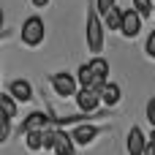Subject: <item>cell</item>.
<instances>
[{
	"instance_id": "5",
	"label": "cell",
	"mask_w": 155,
	"mask_h": 155,
	"mask_svg": "<svg viewBox=\"0 0 155 155\" xmlns=\"http://www.w3.org/2000/svg\"><path fill=\"white\" fill-rule=\"evenodd\" d=\"M8 95L16 101V104H25L33 98V84L27 79H11L8 82Z\"/></svg>"
},
{
	"instance_id": "11",
	"label": "cell",
	"mask_w": 155,
	"mask_h": 155,
	"mask_svg": "<svg viewBox=\"0 0 155 155\" xmlns=\"http://www.w3.org/2000/svg\"><path fill=\"white\" fill-rule=\"evenodd\" d=\"M49 117L44 114V112H33V114H27L25 117V123H22V131L27 134V131H46L49 128Z\"/></svg>"
},
{
	"instance_id": "12",
	"label": "cell",
	"mask_w": 155,
	"mask_h": 155,
	"mask_svg": "<svg viewBox=\"0 0 155 155\" xmlns=\"http://www.w3.org/2000/svg\"><path fill=\"white\" fill-rule=\"evenodd\" d=\"M87 65H90V71H93V76H95V79H101V82H106V79H109V63H106L104 57H93Z\"/></svg>"
},
{
	"instance_id": "17",
	"label": "cell",
	"mask_w": 155,
	"mask_h": 155,
	"mask_svg": "<svg viewBox=\"0 0 155 155\" xmlns=\"http://www.w3.org/2000/svg\"><path fill=\"white\" fill-rule=\"evenodd\" d=\"M8 136H11V117L0 109V142H5Z\"/></svg>"
},
{
	"instance_id": "26",
	"label": "cell",
	"mask_w": 155,
	"mask_h": 155,
	"mask_svg": "<svg viewBox=\"0 0 155 155\" xmlns=\"http://www.w3.org/2000/svg\"><path fill=\"white\" fill-rule=\"evenodd\" d=\"M153 3H155V0H153Z\"/></svg>"
},
{
	"instance_id": "15",
	"label": "cell",
	"mask_w": 155,
	"mask_h": 155,
	"mask_svg": "<svg viewBox=\"0 0 155 155\" xmlns=\"http://www.w3.org/2000/svg\"><path fill=\"white\" fill-rule=\"evenodd\" d=\"M0 109H3V112H5L11 120L16 117V101H14L8 93H0Z\"/></svg>"
},
{
	"instance_id": "8",
	"label": "cell",
	"mask_w": 155,
	"mask_h": 155,
	"mask_svg": "<svg viewBox=\"0 0 155 155\" xmlns=\"http://www.w3.org/2000/svg\"><path fill=\"white\" fill-rule=\"evenodd\" d=\"M52 153L54 155H76V144H74L71 134L54 128V147H52Z\"/></svg>"
},
{
	"instance_id": "25",
	"label": "cell",
	"mask_w": 155,
	"mask_h": 155,
	"mask_svg": "<svg viewBox=\"0 0 155 155\" xmlns=\"http://www.w3.org/2000/svg\"><path fill=\"white\" fill-rule=\"evenodd\" d=\"M153 16H155V3H153Z\"/></svg>"
},
{
	"instance_id": "2",
	"label": "cell",
	"mask_w": 155,
	"mask_h": 155,
	"mask_svg": "<svg viewBox=\"0 0 155 155\" xmlns=\"http://www.w3.org/2000/svg\"><path fill=\"white\" fill-rule=\"evenodd\" d=\"M44 35H46V25L41 16H27L25 25H22V41L27 46H38L44 44Z\"/></svg>"
},
{
	"instance_id": "24",
	"label": "cell",
	"mask_w": 155,
	"mask_h": 155,
	"mask_svg": "<svg viewBox=\"0 0 155 155\" xmlns=\"http://www.w3.org/2000/svg\"><path fill=\"white\" fill-rule=\"evenodd\" d=\"M3 19H5V16H3V8H0V30H3Z\"/></svg>"
},
{
	"instance_id": "4",
	"label": "cell",
	"mask_w": 155,
	"mask_h": 155,
	"mask_svg": "<svg viewBox=\"0 0 155 155\" xmlns=\"http://www.w3.org/2000/svg\"><path fill=\"white\" fill-rule=\"evenodd\" d=\"M74 98H76V109H79V112H87V114H93V112L101 106V93L87 90V87H79V93H76Z\"/></svg>"
},
{
	"instance_id": "16",
	"label": "cell",
	"mask_w": 155,
	"mask_h": 155,
	"mask_svg": "<svg viewBox=\"0 0 155 155\" xmlns=\"http://www.w3.org/2000/svg\"><path fill=\"white\" fill-rule=\"evenodd\" d=\"M134 11H136L142 19L153 16V0H134Z\"/></svg>"
},
{
	"instance_id": "14",
	"label": "cell",
	"mask_w": 155,
	"mask_h": 155,
	"mask_svg": "<svg viewBox=\"0 0 155 155\" xmlns=\"http://www.w3.org/2000/svg\"><path fill=\"white\" fill-rule=\"evenodd\" d=\"M25 144H27L30 153L44 150V136H41V131H27V134H25Z\"/></svg>"
},
{
	"instance_id": "10",
	"label": "cell",
	"mask_w": 155,
	"mask_h": 155,
	"mask_svg": "<svg viewBox=\"0 0 155 155\" xmlns=\"http://www.w3.org/2000/svg\"><path fill=\"white\" fill-rule=\"evenodd\" d=\"M123 101V87L117 82H106L104 90H101V104L104 106H117Z\"/></svg>"
},
{
	"instance_id": "23",
	"label": "cell",
	"mask_w": 155,
	"mask_h": 155,
	"mask_svg": "<svg viewBox=\"0 0 155 155\" xmlns=\"http://www.w3.org/2000/svg\"><path fill=\"white\" fill-rule=\"evenodd\" d=\"M147 142H150V144H155V131L150 134V139H147Z\"/></svg>"
},
{
	"instance_id": "21",
	"label": "cell",
	"mask_w": 155,
	"mask_h": 155,
	"mask_svg": "<svg viewBox=\"0 0 155 155\" xmlns=\"http://www.w3.org/2000/svg\"><path fill=\"white\" fill-rule=\"evenodd\" d=\"M30 3H33L35 8H44V5H49V0H30Z\"/></svg>"
},
{
	"instance_id": "18",
	"label": "cell",
	"mask_w": 155,
	"mask_h": 155,
	"mask_svg": "<svg viewBox=\"0 0 155 155\" xmlns=\"http://www.w3.org/2000/svg\"><path fill=\"white\" fill-rule=\"evenodd\" d=\"M114 5H117V0H95V11H98V14H104V16H106Z\"/></svg>"
},
{
	"instance_id": "22",
	"label": "cell",
	"mask_w": 155,
	"mask_h": 155,
	"mask_svg": "<svg viewBox=\"0 0 155 155\" xmlns=\"http://www.w3.org/2000/svg\"><path fill=\"white\" fill-rule=\"evenodd\" d=\"M144 155H155V144H150V142H147V147H144Z\"/></svg>"
},
{
	"instance_id": "13",
	"label": "cell",
	"mask_w": 155,
	"mask_h": 155,
	"mask_svg": "<svg viewBox=\"0 0 155 155\" xmlns=\"http://www.w3.org/2000/svg\"><path fill=\"white\" fill-rule=\"evenodd\" d=\"M120 25H123V8L114 5V8L104 16V27H106V30H120Z\"/></svg>"
},
{
	"instance_id": "20",
	"label": "cell",
	"mask_w": 155,
	"mask_h": 155,
	"mask_svg": "<svg viewBox=\"0 0 155 155\" xmlns=\"http://www.w3.org/2000/svg\"><path fill=\"white\" fill-rule=\"evenodd\" d=\"M144 114H147V123H153V128H155V95L147 101V109H144Z\"/></svg>"
},
{
	"instance_id": "6",
	"label": "cell",
	"mask_w": 155,
	"mask_h": 155,
	"mask_svg": "<svg viewBox=\"0 0 155 155\" xmlns=\"http://www.w3.org/2000/svg\"><path fill=\"white\" fill-rule=\"evenodd\" d=\"M144 147H147V139H144V131L139 125H134L128 131V139H125V150L128 155H144Z\"/></svg>"
},
{
	"instance_id": "1",
	"label": "cell",
	"mask_w": 155,
	"mask_h": 155,
	"mask_svg": "<svg viewBox=\"0 0 155 155\" xmlns=\"http://www.w3.org/2000/svg\"><path fill=\"white\" fill-rule=\"evenodd\" d=\"M87 46L93 54H101L104 52V27H101V16L95 8L87 11Z\"/></svg>"
},
{
	"instance_id": "19",
	"label": "cell",
	"mask_w": 155,
	"mask_h": 155,
	"mask_svg": "<svg viewBox=\"0 0 155 155\" xmlns=\"http://www.w3.org/2000/svg\"><path fill=\"white\" fill-rule=\"evenodd\" d=\"M144 52H147V57H153V60H155V30L147 35V41H144Z\"/></svg>"
},
{
	"instance_id": "9",
	"label": "cell",
	"mask_w": 155,
	"mask_h": 155,
	"mask_svg": "<svg viewBox=\"0 0 155 155\" xmlns=\"http://www.w3.org/2000/svg\"><path fill=\"white\" fill-rule=\"evenodd\" d=\"M98 134H101V128H98V125H76V128L71 131V139H74V144L87 147Z\"/></svg>"
},
{
	"instance_id": "7",
	"label": "cell",
	"mask_w": 155,
	"mask_h": 155,
	"mask_svg": "<svg viewBox=\"0 0 155 155\" xmlns=\"http://www.w3.org/2000/svg\"><path fill=\"white\" fill-rule=\"evenodd\" d=\"M142 30V16L131 8V11H123V25H120V33L125 38H136Z\"/></svg>"
},
{
	"instance_id": "3",
	"label": "cell",
	"mask_w": 155,
	"mask_h": 155,
	"mask_svg": "<svg viewBox=\"0 0 155 155\" xmlns=\"http://www.w3.org/2000/svg\"><path fill=\"white\" fill-rule=\"evenodd\" d=\"M52 87H54V93L63 95V98H71V95L79 93V82H76V76L68 74V71L54 74V76H52Z\"/></svg>"
}]
</instances>
